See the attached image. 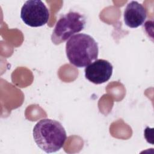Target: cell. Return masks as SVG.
I'll list each match as a JSON object with an SVG mask.
<instances>
[{
	"mask_svg": "<svg viewBox=\"0 0 154 154\" xmlns=\"http://www.w3.org/2000/svg\"><path fill=\"white\" fill-rule=\"evenodd\" d=\"M66 53L69 62L78 68L85 67L97 59V43L90 35L79 33L72 35L66 42Z\"/></svg>",
	"mask_w": 154,
	"mask_h": 154,
	"instance_id": "7a4b0ae2",
	"label": "cell"
},
{
	"mask_svg": "<svg viewBox=\"0 0 154 154\" xmlns=\"http://www.w3.org/2000/svg\"><path fill=\"white\" fill-rule=\"evenodd\" d=\"M20 17L26 25L39 27L48 22L49 12L42 1L29 0L24 3L21 8Z\"/></svg>",
	"mask_w": 154,
	"mask_h": 154,
	"instance_id": "277c9868",
	"label": "cell"
},
{
	"mask_svg": "<svg viewBox=\"0 0 154 154\" xmlns=\"http://www.w3.org/2000/svg\"><path fill=\"white\" fill-rule=\"evenodd\" d=\"M33 137L40 149L46 153H53L63 147L67 135L64 127L59 122L43 119L34 126Z\"/></svg>",
	"mask_w": 154,
	"mask_h": 154,
	"instance_id": "6da1fadb",
	"label": "cell"
},
{
	"mask_svg": "<svg viewBox=\"0 0 154 154\" xmlns=\"http://www.w3.org/2000/svg\"><path fill=\"white\" fill-rule=\"evenodd\" d=\"M123 16L125 24L130 28H135L143 24L147 17V11L141 4L132 1L127 4Z\"/></svg>",
	"mask_w": 154,
	"mask_h": 154,
	"instance_id": "8992f818",
	"label": "cell"
},
{
	"mask_svg": "<svg viewBox=\"0 0 154 154\" xmlns=\"http://www.w3.org/2000/svg\"><path fill=\"white\" fill-rule=\"evenodd\" d=\"M112 70L113 67L111 63L106 60L98 59L85 67V77L93 84H103L110 79Z\"/></svg>",
	"mask_w": 154,
	"mask_h": 154,
	"instance_id": "5b68a950",
	"label": "cell"
},
{
	"mask_svg": "<svg viewBox=\"0 0 154 154\" xmlns=\"http://www.w3.org/2000/svg\"><path fill=\"white\" fill-rule=\"evenodd\" d=\"M85 23V17L79 12L70 11L64 14L54 27L51 35L52 42L57 45L64 42L73 34L83 30Z\"/></svg>",
	"mask_w": 154,
	"mask_h": 154,
	"instance_id": "3957f363",
	"label": "cell"
}]
</instances>
